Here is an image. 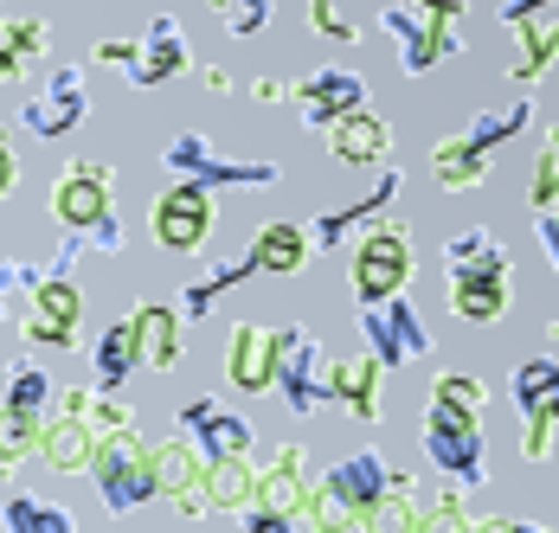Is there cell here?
<instances>
[{
	"mask_svg": "<svg viewBox=\"0 0 559 533\" xmlns=\"http://www.w3.org/2000/svg\"><path fill=\"white\" fill-rule=\"evenodd\" d=\"M347 283H354V303H386L399 289H412L418 276V251H412V232L399 218H373L360 238H347Z\"/></svg>",
	"mask_w": 559,
	"mask_h": 533,
	"instance_id": "obj_2",
	"label": "cell"
},
{
	"mask_svg": "<svg viewBox=\"0 0 559 533\" xmlns=\"http://www.w3.org/2000/svg\"><path fill=\"white\" fill-rule=\"evenodd\" d=\"M431 405L463 412V418H483V412H489V386H483L476 374H456V367H444V374L431 379Z\"/></svg>",
	"mask_w": 559,
	"mask_h": 533,
	"instance_id": "obj_37",
	"label": "cell"
},
{
	"mask_svg": "<svg viewBox=\"0 0 559 533\" xmlns=\"http://www.w3.org/2000/svg\"><path fill=\"white\" fill-rule=\"evenodd\" d=\"M148 463H155V495L174 501V495H187V488H200L206 482V457H200V443L180 430L168 443H148Z\"/></svg>",
	"mask_w": 559,
	"mask_h": 533,
	"instance_id": "obj_26",
	"label": "cell"
},
{
	"mask_svg": "<svg viewBox=\"0 0 559 533\" xmlns=\"http://www.w3.org/2000/svg\"><path fill=\"white\" fill-rule=\"evenodd\" d=\"M91 116V91H84V64H58L52 78H46V91H33L26 109H20V129H33V135H71L78 122Z\"/></svg>",
	"mask_w": 559,
	"mask_h": 533,
	"instance_id": "obj_13",
	"label": "cell"
},
{
	"mask_svg": "<svg viewBox=\"0 0 559 533\" xmlns=\"http://www.w3.org/2000/svg\"><path fill=\"white\" fill-rule=\"evenodd\" d=\"M162 167H168L174 180H206V187H277V180H283L277 161H231V155H219L200 129L168 135Z\"/></svg>",
	"mask_w": 559,
	"mask_h": 533,
	"instance_id": "obj_6",
	"label": "cell"
},
{
	"mask_svg": "<svg viewBox=\"0 0 559 533\" xmlns=\"http://www.w3.org/2000/svg\"><path fill=\"white\" fill-rule=\"evenodd\" d=\"M129 321H135V354H142V367L174 374V367H180V321L187 316L168 309V303H135Z\"/></svg>",
	"mask_w": 559,
	"mask_h": 533,
	"instance_id": "obj_22",
	"label": "cell"
},
{
	"mask_svg": "<svg viewBox=\"0 0 559 533\" xmlns=\"http://www.w3.org/2000/svg\"><path fill=\"white\" fill-rule=\"evenodd\" d=\"M225 379H231V392H271L277 386V328L231 321V334H225Z\"/></svg>",
	"mask_w": 559,
	"mask_h": 533,
	"instance_id": "obj_15",
	"label": "cell"
},
{
	"mask_svg": "<svg viewBox=\"0 0 559 533\" xmlns=\"http://www.w3.org/2000/svg\"><path fill=\"white\" fill-rule=\"evenodd\" d=\"M309 7V33L335 39V46H354L360 39V20H354V0H302Z\"/></svg>",
	"mask_w": 559,
	"mask_h": 533,
	"instance_id": "obj_40",
	"label": "cell"
},
{
	"mask_svg": "<svg viewBox=\"0 0 559 533\" xmlns=\"http://www.w3.org/2000/svg\"><path fill=\"white\" fill-rule=\"evenodd\" d=\"M219 20H225V33H231V39H258V33L271 26V0H231Z\"/></svg>",
	"mask_w": 559,
	"mask_h": 533,
	"instance_id": "obj_43",
	"label": "cell"
},
{
	"mask_svg": "<svg viewBox=\"0 0 559 533\" xmlns=\"http://www.w3.org/2000/svg\"><path fill=\"white\" fill-rule=\"evenodd\" d=\"M46 213H52L64 232H91V225H104V218L116 213V167L110 161H97V155H78L64 174H58Z\"/></svg>",
	"mask_w": 559,
	"mask_h": 533,
	"instance_id": "obj_9",
	"label": "cell"
},
{
	"mask_svg": "<svg viewBox=\"0 0 559 533\" xmlns=\"http://www.w3.org/2000/svg\"><path fill=\"white\" fill-rule=\"evenodd\" d=\"M534 238H540V251H547V264L559 270V213H534Z\"/></svg>",
	"mask_w": 559,
	"mask_h": 533,
	"instance_id": "obj_46",
	"label": "cell"
},
{
	"mask_svg": "<svg viewBox=\"0 0 559 533\" xmlns=\"http://www.w3.org/2000/svg\"><path fill=\"white\" fill-rule=\"evenodd\" d=\"M91 450H97V430L84 425V418L46 412V425H39V463H52L58 476H84Z\"/></svg>",
	"mask_w": 559,
	"mask_h": 533,
	"instance_id": "obj_24",
	"label": "cell"
},
{
	"mask_svg": "<svg viewBox=\"0 0 559 533\" xmlns=\"http://www.w3.org/2000/svg\"><path fill=\"white\" fill-rule=\"evenodd\" d=\"M20 71H26V58H20L13 46H7V39H0V84H13Z\"/></svg>",
	"mask_w": 559,
	"mask_h": 533,
	"instance_id": "obj_50",
	"label": "cell"
},
{
	"mask_svg": "<svg viewBox=\"0 0 559 533\" xmlns=\"http://www.w3.org/2000/svg\"><path fill=\"white\" fill-rule=\"evenodd\" d=\"M180 430L200 443L206 463H213V457H238V450H251V425H245L238 412L213 405V399H187V405H180Z\"/></svg>",
	"mask_w": 559,
	"mask_h": 533,
	"instance_id": "obj_20",
	"label": "cell"
},
{
	"mask_svg": "<svg viewBox=\"0 0 559 533\" xmlns=\"http://www.w3.org/2000/svg\"><path fill=\"white\" fill-rule=\"evenodd\" d=\"M425 457L444 470L456 488H483L489 482V443H483V418H463L444 405H425Z\"/></svg>",
	"mask_w": 559,
	"mask_h": 533,
	"instance_id": "obj_7",
	"label": "cell"
},
{
	"mask_svg": "<svg viewBox=\"0 0 559 533\" xmlns=\"http://www.w3.org/2000/svg\"><path fill=\"white\" fill-rule=\"evenodd\" d=\"M302 501H309V450L302 443H277L258 470V501L238 514L245 533H283L302 528Z\"/></svg>",
	"mask_w": 559,
	"mask_h": 533,
	"instance_id": "obj_4",
	"label": "cell"
},
{
	"mask_svg": "<svg viewBox=\"0 0 559 533\" xmlns=\"http://www.w3.org/2000/svg\"><path fill=\"white\" fill-rule=\"evenodd\" d=\"M135 367H142V354H135V321L122 316L91 341V379H97L104 392H122V379L135 374Z\"/></svg>",
	"mask_w": 559,
	"mask_h": 533,
	"instance_id": "obj_28",
	"label": "cell"
},
{
	"mask_svg": "<svg viewBox=\"0 0 559 533\" xmlns=\"http://www.w3.org/2000/svg\"><path fill=\"white\" fill-rule=\"evenodd\" d=\"M251 258H258V276H296V270L316 258V251H309V225H296V218H271V225H258Z\"/></svg>",
	"mask_w": 559,
	"mask_h": 533,
	"instance_id": "obj_25",
	"label": "cell"
},
{
	"mask_svg": "<svg viewBox=\"0 0 559 533\" xmlns=\"http://www.w3.org/2000/svg\"><path fill=\"white\" fill-rule=\"evenodd\" d=\"M463 20H469V0H392V7H380V33L399 46L405 78H425L444 58L463 52Z\"/></svg>",
	"mask_w": 559,
	"mask_h": 533,
	"instance_id": "obj_1",
	"label": "cell"
},
{
	"mask_svg": "<svg viewBox=\"0 0 559 533\" xmlns=\"http://www.w3.org/2000/svg\"><path fill=\"white\" fill-rule=\"evenodd\" d=\"M463 495H469V488L444 482V488L425 501V533H476V514L463 508Z\"/></svg>",
	"mask_w": 559,
	"mask_h": 533,
	"instance_id": "obj_39",
	"label": "cell"
},
{
	"mask_svg": "<svg viewBox=\"0 0 559 533\" xmlns=\"http://www.w3.org/2000/svg\"><path fill=\"white\" fill-rule=\"evenodd\" d=\"M277 392L296 418L335 405L329 399V347L309 328H277Z\"/></svg>",
	"mask_w": 559,
	"mask_h": 533,
	"instance_id": "obj_8",
	"label": "cell"
},
{
	"mask_svg": "<svg viewBox=\"0 0 559 533\" xmlns=\"http://www.w3.org/2000/svg\"><path fill=\"white\" fill-rule=\"evenodd\" d=\"M508 399H514V412H521V418L554 412V405H559V360H547V354L521 360V367H514V379H508Z\"/></svg>",
	"mask_w": 559,
	"mask_h": 533,
	"instance_id": "obj_30",
	"label": "cell"
},
{
	"mask_svg": "<svg viewBox=\"0 0 559 533\" xmlns=\"http://www.w3.org/2000/svg\"><path fill=\"white\" fill-rule=\"evenodd\" d=\"M84 476L97 482V501H104L110 514H135V508H148V501H155L148 437H142L135 425L97 437V450H91V470H84Z\"/></svg>",
	"mask_w": 559,
	"mask_h": 533,
	"instance_id": "obj_3",
	"label": "cell"
},
{
	"mask_svg": "<svg viewBox=\"0 0 559 533\" xmlns=\"http://www.w3.org/2000/svg\"><path fill=\"white\" fill-rule=\"evenodd\" d=\"M251 276H258V258H251V251H245V258H231V264H219V270H206V276H193V283L180 289V316L200 321L225 289H238V283H251Z\"/></svg>",
	"mask_w": 559,
	"mask_h": 533,
	"instance_id": "obj_32",
	"label": "cell"
},
{
	"mask_svg": "<svg viewBox=\"0 0 559 533\" xmlns=\"http://www.w3.org/2000/svg\"><path fill=\"white\" fill-rule=\"evenodd\" d=\"M547 334H554V341H559V309H554V328H547Z\"/></svg>",
	"mask_w": 559,
	"mask_h": 533,
	"instance_id": "obj_52",
	"label": "cell"
},
{
	"mask_svg": "<svg viewBox=\"0 0 559 533\" xmlns=\"http://www.w3.org/2000/svg\"><path fill=\"white\" fill-rule=\"evenodd\" d=\"M39 425L46 418H20V412L0 405V476H13V470H26L39 457Z\"/></svg>",
	"mask_w": 559,
	"mask_h": 533,
	"instance_id": "obj_36",
	"label": "cell"
},
{
	"mask_svg": "<svg viewBox=\"0 0 559 533\" xmlns=\"http://www.w3.org/2000/svg\"><path fill=\"white\" fill-rule=\"evenodd\" d=\"M527 206L534 213H559V122L540 142V161H534V180H527Z\"/></svg>",
	"mask_w": 559,
	"mask_h": 533,
	"instance_id": "obj_38",
	"label": "cell"
},
{
	"mask_svg": "<svg viewBox=\"0 0 559 533\" xmlns=\"http://www.w3.org/2000/svg\"><path fill=\"white\" fill-rule=\"evenodd\" d=\"M322 482L335 488L341 501H347V508L360 514V528H367V508H373V501L386 495V482H392V463L380 457V450H354V457H341V463H335V470H329Z\"/></svg>",
	"mask_w": 559,
	"mask_h": 533,
	"instance_id": "obj_21",
	"label": "cell"
},
{
	"mask_svg": "<svg viewBox=\"0 0 559 533\" xmlns=\"http://www.w3.org/2000/svg\"><path fill=\"white\" fill-rule=\"evenodd\" d=\"M360 334H367V354L380 360V367H405V360H425L431 354V328L418 321L412 309V296L399 289L386 303H360Z\"/></svg>",
	"mask_w": 559,
	"mask_h": 533,
	"instance_id": "obj_10",
	"label": "cell"
},
{
	"mask_svg": "<svg viewBox=\"0 0 559 533\" xmlns=\"http://www.w3.org/2000/svg\"><path fill=\"white\" fill-rule=\"evenodd\" d=\"M0 528L7 533H78V514L58 508V501H39V495H7L0 501Z\"/></svg>",
	"mask_w": 559,
	"mask_h": 533,
	"instance_id": "obj_31",
	"label": "cell"
},
{
	"mask_svg": "<svg viewBox=\"0 0 559 533\" xmlns=\"http://www.w3.org/2000/svg\"><path fill=\"white\" fill-rule=\"evenodd\" d=\"M206 501H213V514H245L258 501V463H251V450L206 463Z\"/></svg>",
	"mask_w": 559,
	"mask_h": 533,
	"instance_id": "obj_27",
	"label": "cell"
},
{
	"mask_svg": "<svg viewBox=\"0 0 559 533\" xmlns=\"http://www.w3.org/2000/svg\"><path fill=\"white\" fill-rule=\"evenodd\" d=\"M554 463H559V457H554Z\"/></svg>",
	"mask_w": 559,
	"mask_h": 533,
	"instance_id": "obj_54",
	"label": "cell"
},
{
	"mask_svg": "<svg viewBox=\"0 0 559 533\" xmlns=\"http://www.w3.org/2000/svg\"><path fill=\"white\" fill-rule=\"evenodd\" d=\"M322 135H329V155H335L341 167H386V155H392V122L373 104L335 116Z\"/></svg>",
	"mask_w": 559,
	"mask_h": 533,
	"instance_id": "obj_17",
	"label": "cell"
},
{
	"mask_svg": "<svg viewBox=\"0 0 559 533\" xmlns=\"http://www.w3.org/2000/svg\"><path fill=\"white\" fill-rule=\"evenodd\" d=\"M225 7H231V0H213V13H225Z\"/></svg>",
	"mask_w": 559,
	"mask_h": 533,
	"instance_id": "obj_53",
	"label": "cell"
},
{
	"mask_svg": "<svg viewBox=\"0 0 559 533\" xmlns=\"http://www.w3.org/2000/svg\"><path fill=\"white\" fill-rule=\"evenodd\" d=\"M547 7H559V0H502V26H521V20H534Z\"/></svg>",
	"mask_w": 559,
	"mask_h": 533,
	"instance_id": "obj_48",
	"label": "cell"
},
{
	"mask_svg": "<svg viewBox=\"0 0 559 533\" xmlns=\"http://www.w3.org/2000/svg\"><path fill=\"white\" fill-rule=\"evenodd\" d=\"M289 104H296V116H302V129H329L335 116L373 104V91H367L360 71H347V64H322V71H309L302 84H289Z\"/></svg>",
	"mask_w": 559,
	"mask_h": 533,
	"instance_id": "obj_12",
	"label": "cell"
},
{
	"mask_svg": "<svg viewBox=\"0 0 559 533\" xmlns=\"http://www.w3.org/2000/svg\"><path fill=\"white\" fill-rule=\"evenodd\" d=\"M0 405L20 412V418H46V412H52V379L39 374L33 360H13V367H7V392H0Z\"/></svg>",
	"mask_w": 559,
	"mask_h": 533,
	"instance_id": "obj_35",
	"label": "cell"
},
{
	"mask_svg": "<svg viewBox=\"0 0 559 533\" xmlns=\"http://www.w3.org/2000/svg\"><path fill=\"white\" fill-rule=\"evenodd\" d=\"M33 283H39V270H33V264H20V258H7V264H0V321H13L20 296H33Z\"/></svg>",
	"mask_w": 559,
	"mask_h": 533,
	"instance_id": "obj_44",
	"label": "cell"
},
{
	"mask_svg": "<svg viewBox=\"0 0 559 533\" xmlns=\"http://www.w3.org/2000/svg\"><path fill=\"white\" fill-rule=\"evenodd\" d=\"M0 39L26 58V64L52 52V33H46V20H33V13H20V20H0Z\"/></svg>",
	"mask_w": 559,
	"mask_h": 533,
	"instance_id": "obj_42",
	"label": "cell"
},
{
	"mask_svg": "<svg viewBox=\"0 0 559 533\" xmlns=\"http://www.w3.org/2000/svg\"><path fill=\"white\" fill-rule=\"evenodd\" d=\"M444 270H508V251H502L496 232L463 225L456 238H444Z\"/></svg>",
	"mask_w": 559,
	"mask_h": 533,
	"instance_id": "obj_34",
	"label": "cell"
},
{
	"mask_svg": "<svg viewBox=\"0 0 559 533\" xmlns=\"http://www.w3.org/2000/svg\"><path fill=\"white\" fill-rule=\"evenodd\" d=\"M508 33H514L508 78H514V84H540V78L554 71V58H559V20H554V7H547V13H534V20H521V26H508Z\"/></svg>",
	"mask_w": 559,
	"mask_h": 533,
	"instance_id": "obj_23",
	"label": "cell"
},
{
	"mask_svg": "<svg viewBox=\"0 0 559 533\" xmlns=\"http://www.w3.org/2000/svg\"><path fill=\"white\" fill-rule=\"evenodd\" d=\"M78 321H84V296H78V283L71 276H58V270H39V283H33V296H26V316H20V334L33 341V347H78Z\"/></svg>",
	"mask_w": 559,
	"mask_h": 533,
	"instance_id": "obj_11",
	"label": "cell"
},
{
	"mask_svg": "<svg viewBox=\"0 0 559 533\" xmlns=\"http://www.w3.org/2000/svg\"><path fill=\"white\" fill-rule=\"evenodd\" d=\"M527 122H534V104H527V97H514L508 109H476V116L463 122V142H476L483 155H496V149H502V142H514Z\"/></svg>",
	"mask_w": 559,
	"mask_h": 533,
	"instance_id": "obj_33",
	"label": "cell"
},
{
	"mask_svg": "<svg viewBox=\"0 0 559 533\" xmlns=\"http://www.w3.org/2000/svg\"><path fill=\"white\" fill-rule=\"evenodd\" d=\"M200 84H206L213 97H225V91H231V78H225L219 64H200Z\"/></svg>",
	"mask_w": 559,
	"mask_h": 533,
	"instance_id": "obj_51",
	"label": "cell"
},
{
	"mask_svg": "<svg viewBox=\"0 0 559 533\" xmlns=\"http://www.w3.org/2000/svg\"><path fill=\"white\" fill-rule=\"evenodd\" d=\"M20 187V155H13V142H7V129H0V200Z\"/></svg>",
	"mask_w": 559,
	"mask_h": 533,
	"instance_id": "obj_47",
	"label": "cell"
},
{
	"mask_svg": "<svg viewBox=\"0 0 559 533\" xmlns=\"http://www.w3.org/2000/svg\"><path fill=\"white\" fill-rule=\"evenodd\" d=\"M508 296H514V270H450V283H444L450 316L476 321V328L502 321L508 316Z\"/></svg>",
	"mask_w": 559,
	"mask_h": 533,
	"instance_id": "obj_19",
	"label": "cell"
},
{
	"mask_svg": "<svg viewBox=\"0 0 559 533\" xmlns=\"http://www.w3.org/2000/svg\"><path fill=\"white\" fill-rule=\"evenodd\" d=\"M180 71H193L187 33H180V20L155 13V20H148V33L135 39V64H129L122 78H129L135 91H155V84H168V78H180Z\"/></svg>",
	"mask_w": 559,
	"mask_h": 533,
	"instance_id": "obj_16",
	"label": "cell"
},
{
	"mask_svg": "<svg viewBox=\"0 0 559 533\" xmlns=\"http://www.w3.org/2000/svg\"><path fill=\"white\" fill-rule=\"evenodd\" d=\"M251 97H258V104H289V84H283V78H258Z\"/></svg>",
	"mask_w": 559,
	"mask_h": 533,
	"instance_id": "obj_49",
	"label": "cell"
},
{
	"mask_svg": "<svg viewBox=\"0 0 559 533\" xmlns=\"http://www.w3.org/2000/svg\"><path fill=\"white\" fill-rule=\"evenodd\" d=\"M213 225H219V187H206V180H174L168 193H155V206H148V232L174 258L200 251L213 238Z\"/></svg>",
	"mask_w": 559,
	"mask_h": 533,
	"instance_id": "obj_5",
	"label": "cell"
},
{
	"mask_svg": "<svg viewBox=\"0 0 559 533\" xmlns=\"http://www.w3.org/2000/svg\"><path fill=\"white\" fill-rule=\"evenodd\" d=\"M91 64H116V71H129V64H135V39H97V46H91Z\"/></svg>",
	"mask_w": 559,
	"mask_h": 533,
	"instance_id": "obj_45",
	"label": "cell"
},
{
	"mask_svg": "<svg viewBox=\"0 0 559 533\" xmlns=\"http://www.w3.org/2000/svg\"><path fill=\"white\" fill-rule=\"evenodd\" d=\"M521 457L527 463H554L559 457V405L540 418H521Z\"/></svg>",
	"mask_w": 559,
	"mask_h": 533,
	"instance_id": "obj_41",
	"label": "cell"
},
{
	"mask_svg": "<svg viewBox=\"0 0 559 533\" xmlns=\"http://www.w3.org/2000/svg\"><path fill=\"white\" fill-rule=\"evenodd\" d=\"M399 187H405V180H399L392 167H380V174H373V187H367L360 200H347V206H335V213L309 218V251H341L347 238H360L373 218H386V213H392Z\"/></svg>",
	"mask_w": 559,
	"mask_h": 533,
	"instance_id": "obj_14",
	"label": "cell"
},
{
	"mask_svg": "<svg viewBox=\"0 0 559 533\" xmlns=\"http://www.w3.org/2000/svg\"><path fill=\"white\" fill-rule=\"evenodd\" d=\"M329 399H335L341 412H354L360 425H380L386 418V367L373 354L329 360Z\"/></svg>",
	"mask_w": 559,
	"mask_h": 533,
	"instance_id": "obj_18",
	"label": "cell"
},
{
	"mask_svg": "<svg viewBox=\"0 0 559 533\" xmlns=\"http://www.w3.org/2000/svg\"><path fill=\"white\" fill-rule=\"evenodd\" d=\"M431 174H438L444 193H476V187L489 180V155H483L476 142H463V135H444V142L431 149Z\"/></svg>",
	"mask_w": 559,
	"mask_h": 533,
	"instance_id": "obj_29",
	"label": "cell"
}]
</instances>
